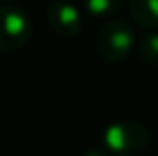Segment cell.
Segmentation results:
<instances>
[{"mask_svg":"<svg viewBox=\"0 0 158 156\" xmlns=\"http://www.w3.org/2000/svg\"><path fill=\"white\" fill-rule=\"evenodd\" d=\"M48 24L54 34L72 38L82 30V14L70 0H52L48 6Z\"/></svg>","mask_w":158,"mask_h":156,"instance_id":"cell-4","label":"cell"},{"mask_svg":"<svg viewBox=\"0 0 158 156\" xmlns=\"http://www.w3.org/2000/svg\"><path fill=\"white\" fill-rule=\"evenodd\" d=\"M82 156H106V154L100 152V150H88V152H84Z\"/></svg>","mask_w":158,"mask_h":156,"instance_id":"cell-8","label":"cell"},{"mask_svg":"<svg viewBox=\"0 0 158 156\" xmlns=\"http://www.w3.org/2000/svg\"><path fill=\"white\" fill-rule=\"evenodd\" d=\"M148 144V132L136 120L114 122L104 132V146L114 156H138Z\"/></svg>","mask_w":158,"mask_h":156,"instance_id":"cell-2","label":"cell"},{"mask_svg":"<svg viewBox=\"0 0 158 156\" xmlns=\"http://www.w3.org/2000/svg\"><path fill=\"white\" fill-rule=\"evenodd\" d=\"M124 0H84V8L94 18H110L120 10Z\"/></svg>","mask_w":158,"mask_h":156,"instance_id":"cell-7","label":"cell"},{"mask_svg":"<svg viewBox=\"0 0 158 156\" xmlns=\"http://www.w3.org/2000/svg\"><path fill=\"white\" fill-rule=\"evenodd\" d=\"M130 16L140 28L156 30L158 28V0H130Z\"/></svg>","mask_w":158,"mask_h":156,"instance_id":"cell-5","label":"cell"},{"mask_svg":"<svg viewBox=\"0 0 158 156\" xmlns=\"http://www.w3.org/2000/svg\"><path fill=\"white\" fill-rule=\"evenodd\" d=\"M134 46V32L126 20L112 18L96 34V50L108 62H122Z\"/></svg>","mask_w":158,"mask_h":156,"instance_id":"cell-1","label":"cell"},{"mask_svg":"<svg viewBox=\"0 0 158 156\" xmlns=\"http://www.w3.org/2000/svg\"><path fill=\"white\" fill-rule=\"evenodd\" d=\"M2 2H6V4H12V2H16V0H2Z\"/></svg>","mask_w":158,"mask_h":156,"instance_id":"cell-9","label":"cell"},{"mask_svg":"<svg viewBox=\"0 0 158 156\" xmlns=\"http://www.w3.org/2000/svg\"><path fill=\"white\" fill-rule=\"evenodd\" d=\"M138 56L148 66H158V32L148 30L138 42Z\"/></svg>","mask_w":158,"mask_h":156,"instance_id":"cell-6","label":"cell"},{"mask_svg":"<svg viewBox=\"0 0 158 156\" xmlns=\"http://www.w3.org/2000/svg\"><path fill=\"white\" fill-rule=\"evenodd\" d=\"M32 36V20L24 10L14 6L0 8V52L10 54L26 46Z\"/></svg>","mask_w":158,"mask_h":156,"instance_id":"cell-3","label":"cell"}]
</instances>
